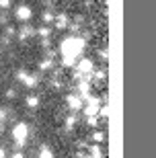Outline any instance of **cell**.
<instances>
[{
	"label": "cell",
	"instance_id": "1",
	"mask_svg": "<svg viewBox=\"0 0 156 158\" xmlns=\"http://www.w3.org/2000/svg\"><path fill=\"white\" fill-rule=\"evenodd\" d=\"M62 58L66 66H74L82 58V49H84V39L82 37H66L62 41Z\"/></svg>",
	"mask_w": 156,
	"mask_h": 158
},
{
	"label": "cell",
	"instance_id": "2",
	"mask_svg": "<svg viewBox=\"0 0 156 158\" xmlns=\"http://www.w3.org/2000/svg\"><path fill=\"white\" fill-rule=\"evenodd\" d=\"M11 135H12V140H15V144H17V148L25 146V142L29 140V125L23 121H19L12 125L11 129Z\"/></svg>",
	"mask_w": 156,
	"mask_h": 158
},
{
	"label": "cell",
	"instance_id": "3",
	"mask_svg": "<svg viewBox=\"0 0 156 158\" xmlns=\"http://www.w3.org/2000/svg\"><path fill=\"white\" fill-rule=\"evenodd\" d=\"M12 15H15V19H17L19 23H23V25H27L33 19V8H31L29 4H17L15 6V10H12Z\"/></svg>",
	"mask_w": 156,
	"mask_h": 158
},
{
	"label": "cell",
	"instance_id": "4",
	"mask_svg": "<svg viewBox=\"0 0 156 158\" xmlns=\"http://www.w3.org/2000/svg\"><path fill=\"white\" fill-rule=\"evenodd\" d=\"M53 25H56L58 29H66V27H70V15H66V12H62V15H56V21H53Z\"/></svg>",
	"mask_w": 156,
	"mask_h": 158
},
{
	"label": "cell",
	"instance_id": "5",
	"mask_svg": "<svg viewBox=\"0 0 156 158\" xmlns=\"http://www.w3.org/2000/svg\"><path fill=\"white\" fill-rule=\"evenodd\" d=\"M53 21H56V15H53V12H43V15H41V23H43V25H45V27H47V25H53Z\"/></svg>",
	"mask_w": 156,
	"mask_h": 158
},
{
	"label": "cell",
	"instance_id": "6",
	"mask_svg": "<svg viewBox=\"0 0 156 158\" xmlns=\"http://www.w3.org/2000/svg\"><path fill=\"white\" fill-rule=\"evenodd\" d=\"M25 103H27V107H37L39 105V97H37V94H29V97L25 99Z\"/></svg>",
	"mask_w": 156,
	"mask_h": 158
},
{
	"label": "cell",
	"instance_id": "7",
	"mask_svg": "<svg viewBox=\"0 0 156 158\" xmlns=\"http://www.w3.org/2000/svg\"><path fill=\"white\" fill-rule=\"evenodd\" d=\"M12 4V0H0V10H8Z\"/></svg>",
	"mask_w": 156,
	"mask_h": 158
},
{
	"label": "cell",
	"instance_id": "8",
	"mask_svg": "<svg viewBox=\"0 0 156 158\" xmlns=\"http://www.w3.org/2000/svg\"><path fill=\"white\" fill-rule=\"evenodd\" d=\"M15 97H17V90L15 88H8L6 90V99H15Z\"/></svg>",
	"mask_w": 156,
	"mask_h": 158
},
{
	"label": "cell",
	"instance_id": "9",
	"mask_svg": "<svg viewBox=\"0 0 156 158\" xmlns=\"http://www.w3.org/2000/svg\"><path fill=\"white\" fill-rule=\"evenodd\" d=\"M8 158H25V154L21 152V150H17V152H12V154H11Z\"/></svg>",
	"mask_w": 156,
	"mask_h": 158
},
{
	"label": "cell",
	"instance_id": "10",
	"mask_svg": "<svg viewBox=\"0 0 156 158\" xmlns=\"http://www.w3.org/2000/svg\"><path fill=\"white\" fill-rule=\"evenodd\" d=\"M0 158H8V152H6L4 146H0Z\"/></svg>",
	"mask_w": 156,
	"mask_h": 158
}]
</instances>
